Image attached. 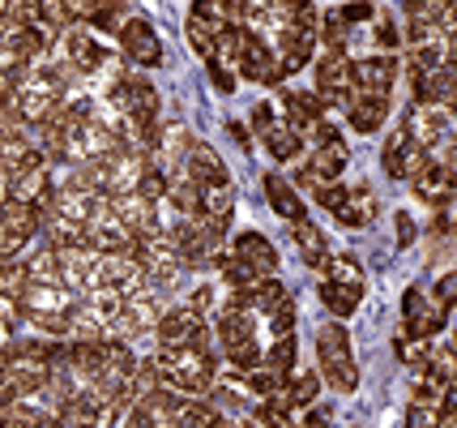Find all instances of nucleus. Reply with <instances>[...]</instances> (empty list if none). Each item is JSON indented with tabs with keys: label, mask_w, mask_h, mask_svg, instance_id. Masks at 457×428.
<instances>
[{
	"label": "nucleus",
	"mask_w": 457,
	"mask_h": 428,
	"mask_svg": "<svg viewBox=\"0 0 457 428\" xmlns=\"http://www.w3.org/2000/svg\"><path fill=\"white\" fill-rule=\"evenodd\" d=\"M159 360H162L167 386L179 390V394H188V399H201V394H210V390L219 386L214 356L201 351V347H162Z\"/></svg>",
	"instance_id": "1"
},
{
	"label": "nucleus",
	"mask_w": 457,
	"mask_h": 428,
	"mask_svg": "<svg viewBox=\"0 0 457 428\" xmlns=\"http://www.w3.org/2000/svg\"><path fill=\"white\" fill-rule=\"evenodd\" d=\"M317 360H320L325 382L338 390V394H355L359 368H355V356H351V334L338 322H325L317 330Z\"/></svg>",
	"instance_id": "2"
},
{
	"label": "nucleus",
	"mask_w": 457,
	"mask_h": 428,
	"mask_svg": "<svg viewBox=\"0 0 457 428\" xmlns=\"http://www.w3.org/2000/svg\"><path fill=\"white\" fill-rule=\"evenodd\" d=\"M317 95L325 99V107H351L359 99V82H355V61L342 56V52H325L317 61Z\"/></svg>",
	"instance_id": "3"
},
{
	"label": "nucleus",
	"mask_w": 457,
	"mask_h": 428,
	"mask_svg": "<svg viewBox=\"0 0 457 428\" xmlns=\"http://www.w3.org/2000/svg\"><path fill=\"white\" fill-rule=\"evenodd\" d=\"M440 159L436 150H428V146H419L411 138V129L402 124L389 133V142H385V155H380V167H385V176H394V180H415L423 167Z\"/></svg>",
	"instance_id": "4"
},
{
	"label": "nucleus",
	"mask_w": 457,
	"mask_h": 428,
	"mask_svg": "<svg viewBox=\"0 0 457 428\" xmlns=\"http://www.w3.org/2000/svg\"><path fill=\"white\" fill-rule=\"evenodd\" d=\"M406 129H411V138L419 146H428V150L440 155V142H449L457 133V116L449 103H415L411 116H406Z\"/></svg>",
	"instance_id": "5"
},
{
	"label": "nucleus",
	"mask_w": 457,
	"mask_h": 428,
	"mask_svg": "<svg viewBox=\"0 0 457 428\" xmlns=\"http://www.w3.org/2000/svg\"><path fill=\"white\" fill-rule=\"evenodd\" d=\"M440 326H445V305L436 296L428 300L419 287H411L402 296V339H432L440 334Z\"/></svg>",
	"instance_id": "6"
},
{
	"label": "nucleus",
	"mask_w": 457,
	"mask_h": 428,
	"mask_svg": "<svg viewBox=\"0 0 457 428\" xmlns=\"http://www.w3.org/2000/svg\"><path fill=\"white\" fill-rule=\"evenodd\" d=\"M351 159V150L346 142H334V146H317L312 150V159L299 167V189H308V193H317L320 184H334L342 176V167Z\"/></svg>",
	"instance_id": "7"
},
{
	"label": "nucleus",
	"mask_w": 457,
	"mask_h": 428,
	"mask_svg": "<svg viewBox=\"0 0 457 428\" xmlns=\"http://www.w3.org/2000/svg\"><path fill=\"white\" fill-rule=\"evenodd\" d=\"M411 189H415L419 202H428V206H436V210H445V206L457 197V167L432 159V164H428L415 176V180H411Z\"/></svg>",
	"instance_id": "8"
},
{
	"label": "nucleus",
	"mask_w": 457,
	"mask_h": 428,
	"mask_svg": "<svg viewBox=\"0 0 457 428\" xmlns=\"http://www.w3.org/2000/svg\"><path fill=\"white\" fill-rule=\"evenodd\" d=\"M120 47H124V56L133 64H141V69H154V64H162V43L159 35H154V26L141 18H129L124 26H120Z\"/></svg>",
	"instance_id": "9"
},
{
	"label": "nucleus",
	"mask_w": 457,
	"mask_h": 428,
	"mask_svg": "<svg viewBox=\"0 0 457 428\" xmlns=\"http://www.w3.org/2000/svg\"><path fill=\"white\" fill-rule=\"evenodd\" d=\"M39 219H43V210H35V206H26V202H9V197H4V257H18L21 248L35 240Z\"/></svg>",
	"instance_id": "10"
},
{
	"label": "nucleus",
	"mask_w": 457,
	"mask_h": 428,
	"mask_svg": "<svg viewBox=\"0 0 457 428\" xmlns=\"http://www.w3.org/2000/svg\"><path fill=\"white\" fill-rule=\"evenodd\" d=\"M73 287L69 283H30L21 291V313H73Z\"/></svg>",
	"instance_id": "11"
},
{
	"label": "nucleus",
	"mask_w": 457,
	"mask_h": 428,
	"mask_svg": "<svg viewBox=\"0 0 457 428\" xmlns=\"http://www.w3.org/2000/svg\"><path fill=\"white\" fill-rule=\"evenodd\" d=\"M394 78H398V61L394 56H359L355 61L359 95H389Z\"/></svg>",
	"instance_id": "12"
},
{
	"label": "nucleus",
	"mask_w": 457,
	"mask_h": 428,
	"mask_svg": "<svg viewBox=\"0 0 457 428\" xmlns=\"http://www.w3.org/2000/svg\"><path fill=\"white\" fill-rule=\"evenodd\" d=\"M282 116L308 138V129L317 121H325V99L312 95V90H282Z\"/></svg>",
	"instance_id": "13"
},
{
	"label": "nucleus",
	"mask_w": 457,
	"mask_h": 428,
	"mask_svg": "<svg viewBox=\"0 0 457 428\" xmlns=\"http://www.w3.org/2000/svg\"><path fill=\"white\" fill-rule=\"evenodd\" d=\"M317 390H320L317 373H291V377H287V382L270 394V403H274V407H282V411H299V407H308V403L317 399Z\"/></svg>",
	"instance_id": "14"
},
{
	"label": "nucleus",
	"mask_w": 457,
	"mask_h": 428,
	"mask_svg": "<svg viewBox=\"0 0 457 428\" xmlns=\"http://www.w3.org/2000/svg\"><path fill=\"white\" fill-rule=\"evenodd\" d=\"M372 214H377V193H372V184H351L346 197H342V206L334 210V219L346 227L372 223Z\"/></svg>",
	"instance_id": "15"
},
{
	"label": "nucleus",
	"mask_w": 457,
	"mask_h": 428,
	"mask_svg": "<svg viewBox=\"0 0 457 428\" xmlns=\"http://www.w3.org/2000/svg\"><path fill=\"white\" fill-rule=\"evenodd\" d=\"M236 257H244V262L253 265V270H261V274H274L278 270V248L270 245L261 231H244V236H236V248H231Z\"/></svg>",
	"instance_id": "16"
},
{
	"label": "nucleus",
	"mask_w": 457,
	"mask_h": 428,
	"mask_svg": "<svg viewBox=\"0 0 457 428\" xmlns=\"http://www.w3.org/2000/svg\"><path fill=\"white\" fill-rule=\"evenodd\" d=\"M265 197H270V206L278 210L282 219H291V223H299V219H303V197L295 193V184L287 180V176L270 172V176H265Z\"/></svg>",
	"instance_id": "17"
},
{
	"label": "nucleus",
	"mask_w": 457,
	"mask_h": 428,
	"mask_svg": "<svg viewBox=\"0 0 457 428\" xmlns=\"http://www.w3.org/2000/svg\"><path fill=\"white\" fill-rule=\"evenodd\" d=\"M346 116L355 124V133H377L385 116H389V95H359L351 107H346Z\"/></svg>",
	"instance_id": "18"
},
{
	"label": "nucleus",
	"mask_w": 457,
	"mask_h": 428,
	"mask_svg": "<svg viewBox=\"0 0 457 428\" xmlns=\"http://www.w3.org/2000/svg\"><path fill=\"white\" fill-rule=\"evenodd\" d=\"M295 245H299L303 265H312V270H329V265H334V253H329V245H325V236H320L308 219H299L295 223Z\"/></svg>",
	"instance_id": "19"
},
{
	"label": "nucleus",
	"mask_w": 457,
	"mask_h": 428,
	"mask_svg": "<svg viewBox=\"0 0 457 428\" xmlns=\"http://www.w3.org/2000/svg\"><path fill=\"white\" fill-rule=\"evenodd\" d=\"M261 142L270 146V155H274V159H282V164H287V159H295L299 150H303V142H308V138H303L291 121H282V116H278V121L261 133Z\"/></svg>",
	"instance_id": "20"
},
{
	"label": "nucleus",
	"mask_w": 457,
	"mask_h": 428,
	"mask_svg": "<svg viewBox=\"0 0 457 428\" xmlns=\"http://www.w3.org/2000/svg\"><path fill=\"white\" fill-rule=\"evenodd\" d=\"M359 296H363V287L342 283V279H325V283H320V300H325L329 313H338V317H351V313H355Z\"/></svg>",
	"instance_id": "21"
},
{
	"label": "nucleus",
	"mask_w": 457,
	"mask_h": 428,
	"mask_svg": "<svg viewBox=\"0 0 457 428\" xmlns=\"http://www.w3.org/2000/svg\"><path fill=\"white\" fill-rule=\"evenodd\" d=\"M236 300H239V305H248L253 313H274V308H278L287 296H282V283H278V279H270V274H265V279H261L253 291H239Z\"/></svg>",
	"instance_id": "22"
},
{
	"label": "nucleus",
	"mask_w": 457,
	"mask_h": 428,
	"mask_svg": "<svg viewBox=\"0 0 457 428\" xmlns=\"http://www.w3.org/2000/svg\"><path fill=\"white\" fill-rule=\"evenodd\" d=\"M214 415H219V411L205 407L201 399H188V403H184V407H179L176 415L167 420V428H205L210 420H214Z\"/></svg>",
	"instance_id": "23"
},
{
	"label": "nucleus",
	"mask_w": 457,
	"mask_h": 428,
	"mask_svg": "<svg viewBox=\"0 0 457 428\" xmlns=\"http://www.w3.org/2000/svg\"><path fill=\"white\" fill-rule=\"evenodd\" d=\"M265 365L282 373V377H291V368H295V339L287 334V339H274V347L265 351Z\"/></svg>",
	"instance_id": "24"
},
{
	"label": "nucleus",
	"mask_w": 457,
	"mask_h": 428,
	"mask_svg": "<svg viewBox=\"0 0 457 428\" xmlns=\"http://www.w3.org/2000/svg\"><path fill=\"white\" fill-rule=\"evenodd\" d=\"M265 317H270V334H274V339H287L291 326H295V305H291V300H282V305L274 308V313H265Z\"/></svg>",
	"instance_id": "25"
},
{
	"label": "nucleus",
	"mask_w": 457,
	"mask_h": 428,
	"mask_svg": "<svg viewBox=\"0 0 457 428\" xmlns=\"http://www.w3.org/2000/svg\"><path fill=\"white\" fill-rule=\"evenodd\" d=\"M440 407H432V403H415L411 399V411H406V428H440Z\"/></svg>",
	"instance_id": "26"
},
{
	"label": "nucleus",
	"mask_w": 457,
	"mask_h": 428,
	"mask_svg": "<svg viewBox=\"0 0 457 428\" xmlns=\"http://www.w3.org/2000/svg\"><path fill=\"white\" fill-rule=\"evenodd\" d=\"M329 279H342V283L363 287V265H359L355 257H334V265H329Z\"/></svg>",
	"instance_id": "27"
},
{
	"label": "nucleus",
	"mask_w": 457,
	"mask_h": 428,
	"mask_svg": "<svg viewBox=\"0 0 457 428\" xmlns=\"http://www.w3.org/2000/svg\"><path fill=\"white\" fill-rule=\"evenodd\" d=\"M432 296H436V300H440L445 308H453V305H457V270L440 274V279H436V291H432Z\"/></svg>",
	"instance_id": "28"
},
{
	"label": "nucleus",
	"mask_w": 457,
	"mask_h": 428,
	"mask_svg": "<svg viewBox=\"0 0 457 428\" xmlns=\"http://www.w3.org/2000/svg\"><path fill=\"white\" fill-rule=\"evenodd\" d=\"M436 231H457V197L449 206H445V210H436Z\"/></svg>",
	"instance_id": "29"
},
{
	"label": "nucleus",
	"mask_w": 457,
	"mask_h": 428,
	"mask_svg": "<svg viewBox=\"0 0 457 428\" xmlns=\"http://www.w3.org/2000/svg\"><path fill=\"white\" fill-rule=\"evenodd\" d=\"M398 240H402V245H411V240H415V219H411L406 210L398 214Z\"/></svg>",
	"instance_id": "30"
},
{
	"label": "nucleus",
	"mask_w": 457,
	"mask_h": 428,
	"mask_svg": "<svg viewBox=\"0 0 457 428\" xmlns=\"http://www.w3.org/2000/svg\"><path fill=\"white\" fill-rule=\"evenodd\" d=\"M445 164H449V167H457V133H453V138H449V142H445Z\"/></svg>",
	"instance_id": "31"
},
{
	"label": "nucleus",
	"mask_w": 457,
	"mask_h": 428,
	"mask_svg": "<svg viewBox=\"0 0 457 428\" xmlns=\"http://www.w3.org/2000/svg\"><path fill=\"white\" fill-rule=\"evenodd\" d=\"M231 133H236V142H239V146H253V142H248V129H244V124L231 121Z\"/></svg>",
	"instance_id": "32"
},
{
	"label": "nucleus",
	"mask_w": 457,
	"mask_h": 428,
	"mask_svg": "<svg viewBox=\"0 0 457 428\" xmlns=\"http://www.w3.org/2000/svg\"><path fill=\"white\" fill-rule=\"evenodd\" d=\"M449 356H453V360H457V334H453V343H449Z\"/></svg>",
	"instance_id": "33"
},
{
	"label": "nucleus",
	"mask_w": 457,
	"mask_h": 428,
	"mask_svg": "<svg viewBox=\"0 0 457 428\" xmlns=\"http://www.w3.org/2000/svg\"><path fill=\"white\" fill-rule=\"evenodd\" d=\"M239 428H261V424H257V420H244V424H239Z\"/></svg>",
	"instance_id": "34"
},
{
	"label": "nucleus",
	"mask_w": 457,
	"mask_h": 428,
	"mask_svg": "<svg viewBox=\"0 0 457 428\" xmlns=\"http://www.w3.org/2000/svg\"><path fill=\"white\" fill-rule=\"evenodd\" d=\"M449 107H453V116H457V99H453V103H449Z\"/></svg>",
	"instance_id": "35"
}]
</instances>
